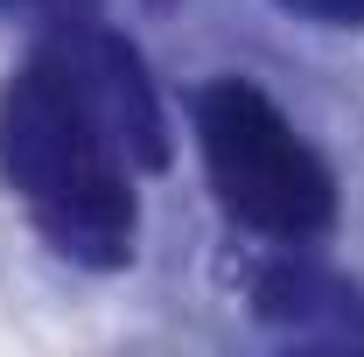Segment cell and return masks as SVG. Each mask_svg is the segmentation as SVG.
Returning a JSON list of instances; mask_svg holds the SVG:
<instances>
[{
	"label": "cell",
	"instance_id": "1",
	"mask_svg": "<svg viewBox=\"0 0 364 357\" xmlns=\"http://www.w3.org/2000/svg\"><path fill=\"white\" fill-rule=\"evenodd\" d=\"M0 169L14 182V196L28 203L36 231L63 260L91 273H112L134 260V161L91 112L56 43H43L0 91Z\"/></svg>",
	"mask_w": 364,
	"mask_h": 357
},
{
	"label": "cell",
	"instance_id": "3",
	"mask_svg": "<svg viewBox=\"0 0 364 357\" xmlns=\"http://www.w3.org/2000/svg\"><path fill=\"white\" fill-rule=\"evenodd\" d=\"M49 43L63 49L77 91L91 98V112L105 119V134L119 140V154L134 169H147V176L168 169V127H161V105H154V85L140 70L134 43H119L105 28H70V36H49Z\"/></svg>",
	"mask_w": 364,
	"mask_h": 357
},
{
	"label": "cell",
	"instance_id": "2",
	"mask_svg": "<svg viewBox=\"0 0 364 357\" xmlns=\"http://www.w3.org/2000/svg\"><path fill=\"white\" fill-rule=\"evenodd\" d=\"M196 147L210 189L238 224L267 238H316L336 218V176L309 140L287 127V112L245 78H218L196 91Z\"/></svg>",
	"mask_w": 364,
	"mask_h": 357
},
{
	"label": "cell",
	"instance_id": "6",
	"mask_svg": "<svg viewBox=\"0 0 364 357\" xmlns=\"http://www.w3.org/2000/svg\"><path fill=\"white\" fill-rule=\"evenodd\" d=\"M0 7H36V0H0Z\"/></svg>",
	"mask_w": 364,
	"mask_h": 357
},
{
	"label": "cell",
	"instance_id": "5",
	"mask_svg": "<svg viewBox=\"0 0 364 357\" xmlns=\"http://www.w3.org/2000/svg\"><path fill=\"white\" fill-rule=\"evenodd\" d=\"M287 14H309V21H329V28H358L364 0H280Z\"/></svg>",
	"mask_w": 364,
	"mask_h": 357
},
{
	"label": "cell",
	"instance_id": "4",
	"mask_svg": "<svg viewBox=\"0 0 364 357\" xmlns=\"http://www.w3.org/2000/svg\"><path fill=\"white\" fill-rule=\"evenodd\" d=\"M259 315L267 322H287V329H316L322 315H336L343 329H350V315H358V294L343 287V280H329L322 267H267L259 273Z\"/></svg>",
	"mask_w": 364,
	"mask_h": 357
}]
</instances>
